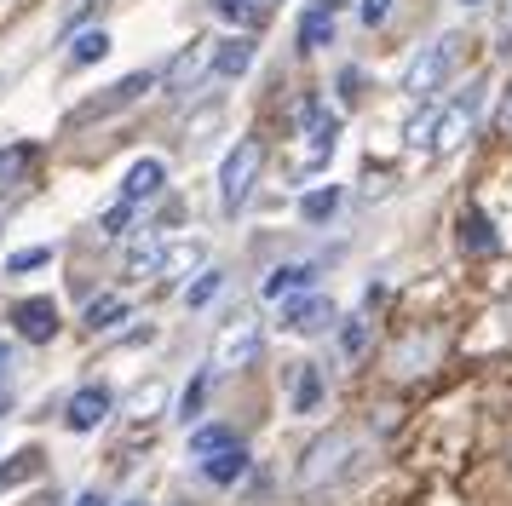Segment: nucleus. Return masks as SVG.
<instances>
[{
  "instance_id": "nucleus-1",
  "label": "nucleus",
  "mask_w": 512,
  "mask_h": 506,
  "mask_svg": "<svg viewBox=\"0 0 512 506\" xmlns=\"http://www.w3.org/2000/svg\"><path fill=\"white\" fill-rule=\"evenodd\" d=\"M369 437L351 432V426H334V432H323L311 449L300 455V472H294V483H300L305 495H323V489H340V483H351L363 466H369Z\"/></svg>"
},
{
  "instance_id": "nucleus-2",
  "label": "nucleus",
  "mask_w": 512,
  "mask_h": 506,
  "mask_svg": "<svg viewBox=\"0 0 512 506\" xmlns=\"http://www.w3.org/2000/svg\"><path fill=\"white\" fill-rule=\"evenodd\" d=\"M259 161H265L259 138H242L231 156L219 161V207H225V213H236V207L254 196V184H259Z\"/></svg>"
},
{
  "instance_id": "nucleus-3",
  "label": "nucleus",
  "mask_w": 512,
  "mask_h": 506,
  "mask_svg": "<svg viewBox=\"0 0 512 506\" xmlns=\"http://www.w3.org/2000/svg\"><path fill=\"white\" fill-rule=\"evenodd\" d=\"M455 35H438L432 46H420L415 64L403 69V92H415V98H426V92H438L443 81H449V69H455Z\"/></svg>"
},
{
  "instance_id": "nucleus-4",
  "label": "nucleus",
  "mask_w": 512,
  "mask_h": 506,
  "mask_svg": "<svg viewBox=\"0 0 512 506\" xmlns=\"http://www.w3.org/2000/svg\"><path fill=\"white\" fill-rule=\"evenodd\" d=\"M438 351H443L438 334H403V340L386 351V368H392V380H420V374L438 368Z\"/></svg>"
},
{
  "instance_id": "nucleus-5",
  "label": "nucleus",
  "mask_w": 512,
  "mask_h": 506,
  "mask_svg": "<svg viewBox=\"0 0 512 506\" xmlns=\"http://www.w3.org/2000/svg\"><path fill=\"white\" fill-rule=\"evenodd\" d=\"M12 334H18V340H29V345H47L52 334H58V305H52V299H18V305H12Z\"/></svg>"
},
{
  "instance_id": "nucleus-6",
  "label": "nucleus",
  "mask_w": 512,
  "mask_h": 506,
  "mask_svg": "<svg viewBox=\"0 0 512 506\" xmlns=\"http://www.w3.org/2000/svg\"><path fill=\"white\" fill-rule=\"evenodd\" d=\"M472 115H478V98H461V104H449L443 115H432V133H426V150L432 156H449L466 133H472Z\"/></svg>"
},
{
  "instance_id": "nucleus-7",
  "label": "nucleus",
  "mask_w": 512,
  "mask_h": 506,
  "mask_svg": "<svg viewBox=\"0 0 512 506\" xmlns=\"http://www.w3.org/2000/svg\"><path fill=\"white\" fill-rule=\"evenodd\" d=\"M254 357H259V328L254 322H242V317L213 340V368H248Z\"/></svg>"
},
{
  "instance_id": "nucleus-8",
  "label": "nucleus",
  "mask_w": 512,
  "mask_h": 506,
  "mask_svg": "<svg viewBox=\"0 0 512 506\" xmlns=\"http://www.w3.org/2000/svg\"><path fill=\"white\" fill-rule=\"evenodd\" d=\"M334 322V305H328L323 294H294V299H282V328L288 334H317V328H328Z\"/></svg>"
},
{
  "instance_id": "nucleus-9",
  "label": "nucleus",
  "mask_w": 512,
  "mask_h": 506,
  "mask_svg": "<svg viewBox=\"0 0 512 506\" xmlns=\"http://www.w3.org/2000/svg\"><path fill=\"white\" fill-rule=\"evenodd\" d=\"M300 121H305V138H311V161L323 167V161L334 156V138H340V115L328 110L323 98H305Z\"/></svg>"
},
{
  "instance_id": "nucleus-10",
  "label": "nucleus",
  "mask_w": 512,
  "mask_h": 506,
  "mask_svg": "<svg viewBox=\"0 0 512 506\" xmlns=\"http://www.w3.org/2000/svg\"><path fill=\"white\" fill-rule=\"evenodd\" d=\"M317 271H323V265H317V259H288V265H277V271L265 276V288H259V294L271 299V305H282V299L305 294V288H311V282H317Z\"/></svg>"
},
{
  "instance_id": "nucleus-11",
  "label": "nucleus",
  "mask_w": 512,
  "mask_h": 506,
  "mask_svg": "<svg viewBox=\"0 0 512 506\" xmlns=\"http://www.w3.org/2000/svg\"><path fill=\"white\" fill-rule=\"evenodd\" d=\"M110 403H116L110 386H81L70 397V409H64V426H70V432H98L104 414H110Z\"/></svg>"
},
{
  "instance_id": "nucleus-12",
  "label": "nucleus",
  "mask_w": 512,
  "mask_h": 506,
  "mask_svg": "<svg viewBox=\"0 0 512 506\" xmlns=\"http://www.w3.org/2000/svg\"><path fill=\"white\" fill-rule=\"evenodd\" d=\"M162 184H167V167L156 156H144V161H133V167H127V179H121V202L139 207V202H150Z\"/></svg>"
},
{
  "instance_id": "nucleus-13",
  "label": "nucleus",
  "mask_w": 512,
  "mask_h": 506,
  "mask_svg": "<svg viewBox=\"0 0 512 506\" xmlns=\"http://www.w3.org/2000/svg\"><path fill=\"white\" fill-rule=\"evenodd\" d=\"M461 248H466V253H478V259L501 253V236H495V225H489L484 207H466V213H461Z\"/></svg>"
},
{
  "instance_id": "nucleus-14",
  "label": "nucleus",
  "mask_w": 512,
  "mask_h": 506,
  "mask_svg": "<svg viewBox=\"0 0 512 506\" xmlns=\"http://www.w3.org/2000/svg\"><path fill=\"white\" fill-rule=\"evenodd\" d=\"M213 75L219 81H236V75H248L254 69V41L248 35H236V41H219V52H213Z\"/></svg>"
},
{
  "instance_id": "nucleus-15",
  "label": "nucleus",
  "mask_w": 512,
  "mask_h": 506,
  "mask_svg": "<svg viewBox=\"0 0 512 506\" xmlns=\"http://www.w3.org/2000/svg\"><path fill=\"white\" fill-rule=\"evenodd\" d=\"M242 472H248V449H242V443H231V449H219V455L202 460V478L219 483V489H231Z\"/></svg>"
},
{
  "instance_id": "nucleus-16",
  "label": "nucleus",
  "mask_w": 512,
  "mask_h": 506,
  "mask_svg": "<svg viewBox=\"0 0 512 506\" xmlns=\"http://www.w3.org/2000/svg\"><path fill=\"white\" fill-rule=\"evenodd\" d=\"M300 213H305V225H328V219L340 213V184H317V190H305Z\"/></svg>"
},
{
  "instance_id": "nucleus-17",
  "label": "nucleus",
  "mask_w": 512,
  "mask_h": 506,
  "mask_svg": "<svg viewBox=\"0 0 512 506\" xmlns=\"http://www.w3.org/2000/svg\"><path fill=\"white\" fill-rule=\"evenodd\" d=\"M334 41V6H317L300 18V52H323Z\"/></svg>"
},
{
  "instance_id": "nucleus-18",
  "label": "nucleus",
  "mask_w": 512,
  "mask_h": 506,
  "mask_svg": "<svg viewBox=\"0 0 512 506\" xmlns=\"http://www.w3.org/2000/svg\"><path fill=\"white\" fill-rule=\"evenodd\" d=\"M323 403V368L300 363V380H294V414H317Z\"/></svg>"
},
{
  "instance_id": "nucleus-19",
  "label": "nucleus",
  "mask_w": 512,
  "mask_h": 506,
  "mask_svg": "<svg viewBox=\"0 0 512 506\" xmlns=\"http://www.w3.org/2000/svg\"><path fill=\"white\" fill-rule=\"evenodd\" d=\"M231 443H236L231 426H196V432H190V455L208 460V455H219V449H231Z\"/></svg>"
},
{
  "instance_id": "nucleus-20",
  "label": "nucleus",
  "mask_w": 512,
  "mask_h": 506,
  "mask_svg": "<svg viewBox=\"0 0 512 506\" xmlns=\"http://www.w3.org/2000/svg\"><path fill=\"white\" fill-rule=\"evenodd\" d=\"M104 52H110V35H104V29H87V35H75V46H70V69L98 64Z\"/></svg>"
},
{
  "instance_id": "nucleus-21",
  "label": "nucleus",
  "mask_w": 512,
  "mask_h": 506,
  "mask_svg": "<svg viewBox=\"0 0 512 506\" xmlns=\"http://www.w3.org/2000/svg\"><path fill=\"white\" fill-rule=\"evenodd\" d=\"M121 317H127V299H121V294H104V299H93V305H87V328H93V334L116 328Z\"/></svg>"
},
{
  "instance_id": "nucleus-22",
  "label": "nucleus",
  "mask_w": 512,
  "mask_h": 506,
  "mask_svg": "<svg viewBox=\"0 0 512 506\" xmlns=\"http://www.w3.org/2000/svg\"><path fill=\"white\" fill-rule=\"evenodd\" d=\"M219 288H225V271H196V282L185 288V305H190V311H202V305L219 299Z\"/></svg>"
},
{
  "instance_id": "nucleus-23",
  "label": "nucleus",
  "mask_w": 512,
  "mask_h": 506,
  "mask_svg": "<svg viewBox=\"0 0 512 506\" xmlns=\"http://www.w3.org/2000/svg\"><path fill=\"white\" fill-rule=\"evenodd\" d=\"M150 81H156V75H127V81H121V87H110V98H104V104H93L87 115H98V110H116V104H133L139 92H150Z\"/></svg>"
},
{
  "instance_id": "nucleus-24",
  "label": "nucleus",
  "mask_w": 512,
  "mask_h": 506,
  "mask_svg": "<svg viewBox=\"0 0 512 506\" xmlns=\"http://www.w3.org/2000/svg\"><path fill=\"white\" fill-rule=\"evenodd\" d=\"M41 449H24V455H12V466H0V483H6V489H12V483H24V478H35V472H41Z\"/></svg>"
},
{
  "instance_id": "nucleus-25",
  "label": "nucleus",
  "mask_w": 512,
  "mask_h": 506,
  "mask_svg": "<svg viewBox=\"0 0 512 506\" xmlns=\"http://www.w3.org/2000/svg\"><path fill=\"white\" fill-rule=\"evenodd\" d=\"M29 161H35V150H29V144H6V150H0V184H12Z\"/></svg>"
},
{
  "instance_id": "nucleus-26",
  "label": "nucleus",
  "mask_w": 512,
  "mask_h": 506,
  "mask_svg": "<svg viewBox=\"0 0 512 506\" xmlns=\"http://www.w3.org/2000/svg\"><path fill=\"white\" fill-rule=\"evenodd\" d=\"M202 397H208V368H202V374H196V380H190L185 386V397H179V420H196V414H202Z\"/></svg>"
},
{
  "instance_id": "nucleus-27",
  "label": "nucleus",
  "mask_w": 512,
  "mask_h": 506,
  "mask_svg": "<svg viewBox=\"0 0 512 506\" xmlns=\"http://www.w3.org/2000/svg\"><path fill=\"white\" fill-rule=\"evenodd\" d=\"M47 259H52V248H18L12 259H6V271H12V276H24V271H41Z\"/></svg>"
},
{
  "instance_id": "nucleus-28",
  "label": "nucleus",
  "mask_w": 512,
  "mask_h": 506,
  "mask_svg": "<svg viewBox=\"0 0 512 506\" xmlns=\"http://www.w3.org/2000/svg\"><path fill=\"white\" fill-rule=\"evenodd\" d=\"M127 225H133V202H116L104 219H98V230H104V236H121Z\"/></svg>"
},
{
  "instance_id": "nucleus-29",
  "label": "nucleus",
  "mask_w": 512,
  "mask_h": 506,
  "mask_svg": "<svg viewBox=\"0 0 512 506\" xmlns=\"http://www.w3.org/2000/svg\"><path fill=\"white\" fill-rule=\"evenodd\" d=\"M196 64H202V52H179V64L167 69V87L179 92V87L190 81V75H196Z\"/></svg>"
},
{
  "instance_id": "nucleus-30",
  "label": "nucleus",
  "mask_w": 512,
  "mask_h": 506,
  "mask_svg": "<svg viewBox=\"0 0 512 506\" xmlns=\"http://www.w3.org/2000/svg\"><path fill=\"white\" fill-rule=\"evenodd\" d=\"M363 340H369L363 317H346V328H340V345H346V351H363Z\"/></svg>"
},
{
  "instance_id": "nucleus-31",
  "label": "nucleus",
  "mask_w": 512,
  "mask_h": 506,
  "mask_svg": "<svg viewBox=\"0 0 512 506\" xmlns=\"http://www.w3.org/2000/svg\"><path fill=\"white\" fill-rule=\"evenodd\" d=\"M357 12H363V23L374 29V23H386V18H392V0H363Z\"/></svg>"
},
{
  "instance_id": "nucleus-32",
  "label": "nucleus",
  "mask_w": 512,
  "mask_h": 506,
  "mask_svg": "<svg viewBox=\"0 0 512 506\" xmlns=\"http://www.w3.org/2000/svg\"><path fill=\"white\" fill-rule=\"evenodd\" d=\"M213 6H219V12H225V18H236V12H248V6H254V0H213Z\"/></svg>"
},
{
  "instance_id": "nucleus-33",
  "label": "nucleus",
  "mask_w": 512,
  "mask_h": 506,
  "mask_svg": "<svg viewBox=\"0 0 512 506\" xmlns=\"http://www.w3.org/2000/svg\"><path fill=\"white\" fill-rule=\"evenodd\" d=\"M6 380H12V345L0 340V386H6Z\"/></svg>"
},
{
  "instance_id": "nucleus-34",
  "label": "nucleus",
  "mask_w": 512,
  "mask_h": 506,
  "mask_svg": "<svg viewBox=\"0 0 512 506\" xmlns=\"http://www.w3.org/2000/svg\"><path fill=\"white\" fill-rule=\"evenodd\" d=\"M501 133L512 138V92H507V98H501Z\"/></svg>"
},
{
  "instance_id": "nucleus-35",
  "label": "nucleus",
  "mask_w": 512,
  "mask_h": 506,
  "mask_svg": "<svg viewBox=\"0 0 512 506\" xmlns=\"http://www.w3.org/2000/svg\"><path fill=\"white\" fill-rule=\"evenodd\" d=\"M75 506H110V501H104L98 489H87V495H81V501H75Z\"/></svg>"
},
{
  "instance_id": "nucleus-36",
  "label": "nucleus",
  "mask_w": 512,
  "mask_h": 506,
  "mask_svg": "<svg viewBox=\"0 0 512 506\" xmlns=\"http://www.w3.org/2000/svg\"><path fill=\"white\" fill-rule=\"evenodd\" d=\"M455 6H466V12H478V6H484V0H455Z\"/></svg>"
},
{
  "instance_id": "nucleus-37",
  "label": "nucleus",
  "mask_w": 512,
  "mask_h": 506,
  "mask_svg": "<svg viewBox=\"0 0 512 506\" xmlns=\"http://www.w3.org/2000/svg\"><path fill=\"white\" fill-rule=\"evenodd\" d=\"M127 506H144V501H127Z\"/></svg>"
}]
</instances>
